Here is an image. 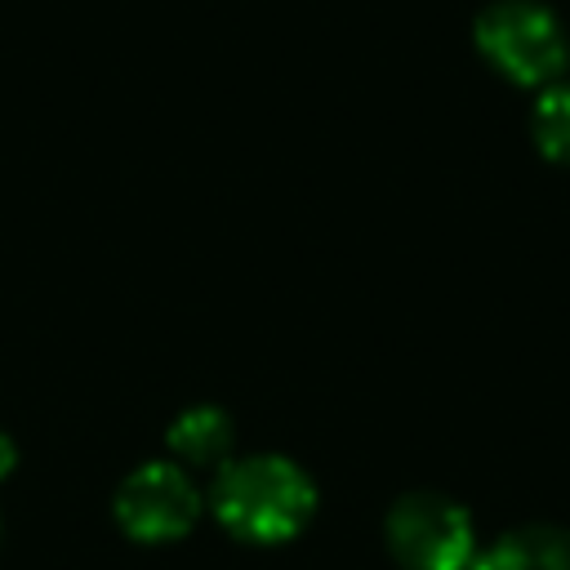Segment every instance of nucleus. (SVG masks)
Masks as SVG:
<instances>
[{"mask_svg":"<svg viewBox=\"0 0 570 570\" xmlns=\"http://www.w3.org/2000/svg\"><path fill=\"white\" fill-rule=\"evenodd\" d=\"M214 512L245 543H285L316 517V485L285 454L227 459L214 476Z\"/></svg>","mask_w":570,"mask_h":570,"instance_id":"f257e3e1","label":"nucleus"},{"mask_svg":"<svg viewBox=\"0 0 570 570\" xmlns=\"http://www.w3.org/2000/svg\"><path fill=\"white\" fill-rule=\"evenodd\" d=\"M481 58L512 85H552L570 62V40L557 13L539 0H494L476 18Z\"/></svg>","mask_w":570,"mask_h":570,"instance_id":"f03ea898","label":"nucleus"},{"mask_svg":"<svg viewBox=\"0 0 570 570\" xmlns=\"http://www.w3.org/2000/svg\"><path fill=\"white\" fill-rule=\"evenodd\" d=\"M387 548L405 570H468L472 521L441 494H405L387 512Z\"/></svg>","mask_w":570,"mask_h":570,"instance_id":"7ed1b4c3","label":"nucleus"},{"mask_svg":"<svg viewBox=\"0 0 570 570\" xmlns=\"http://www.w3.org/2000/svg\"><path fill=\"white\" fill-rule=\"evenodd\" d=\"M200 517V494L178 463H142L116 490V521L138 543L183 539Z\"/></svg>","mask_w":570,"mask_h":570,"instance_id":"20e7f679","label":"nucleus"},{"mask_svg":"<svg viewBox=\"0 0 570 570\" xmlns=\"http://www.w3.org/2000/svg\"><path fill=\"white\" fill-rule=\"evenodd\" d=\"M236 428L218 405H191L169 423V450L187 468H223L232 459Z\"/></svg>","mask_w":570,"mask_h":570,"instance_id":"39448f33","label":"nucleus"},{"mask_svg":"<svg viewBox=\"0 0 570 570\" xmlns=\"http://www.w3.org/2000/svg\"><path fill=\"white\" fill-rule=\"evenodd\" d=\"M472 570H570V539L557 530H521L499 539Z\"/></svg>","mask_w":570,"mask_h":570,"instance_id":"423d86ee","label":"nucleus"},{"mask_svg":"<svg viewBox=\"0 0 570 570\" xmlns=\"http://www.w3.org/2000/svg\"><path fill=\"white\" fill-rule=\"evenodd\" d=\"M534 142L548 160L570 165V85H548L534 102Z\"/></svg>","mask_w":570,"mask_h":570,"instance_id":"0eeeda50","label":"nucleus"},{"mask_svg":"<svg viewBox=\"0 0 570 570\" xmlns=\"http://www.w3.org/2000/svg\"><path fill=\"white\" fill-rule=\"evenodd\" d=\"M13 463H18V450H13V441L0 432V476H9V472H13Z\"/></svg>","mask_w":570,"mask_h":570,"instance_id":"6e6552de","label":"nucleus"}]
</instances>
